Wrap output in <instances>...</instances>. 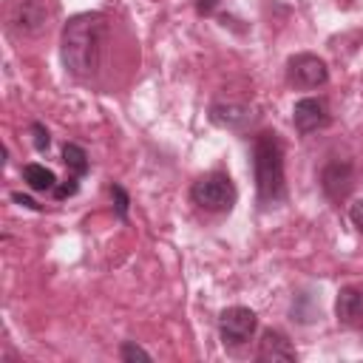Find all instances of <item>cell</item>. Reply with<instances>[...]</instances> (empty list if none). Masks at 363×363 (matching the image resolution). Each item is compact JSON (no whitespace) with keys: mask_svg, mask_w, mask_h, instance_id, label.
<instances>
[{"mask_svg":"<svg viewBox=\"0 0 363 363\" xmlns=\"http://www.w3.org/2000/svg\"><path fill=\"white\" fill-rule=\"evenodd\" d=\"M292 122H295V130L301 136L312 133V130H320L329 125V108L323 99H315V96H303L295 102L292 108Z\"/></svg>","mask_w":363,"mask_h":363,"instance_id":"cell-7","label":"cell"},{"mask_svg":"<svg viewBox=\"0 0 363 363\" xmlns=\"http://www.w3.org/2000/svg\"><path fill=\"white\" fill-rule=\"evenodd\" d=\"M213 122H218V125H227V128H235L238 122H247L250 119V113L244 111V108H235V105H213Z\"/></svg>","mask_w":363,"mask_h":363,"instance_id":"cell-13","label":"cell"},{"mask_svg":"<svg viewBox=\"0 0 363 363\" xmlns=\"http://www.w3.org/2000/svg\"><path fill=\"white\" fill-rule=\"evenodd\" d=\"M258 326V318L252 309L247 306H230L218 315V332H221V340L230 343V346H241L252 337Z\"/></svg>","mask_w":363,"mask_h":363,"instance_id":"cell-6","label":"cell"},{"mask_svg":"<svg viewBox=\"0 0 363 363\" xmlns=\"http://www.w3.org/2000/svg\"><path fill=\"white\" fill-rule=\"evenodd\" d=\"M286 79H289V85H295L301 91L320 88L329 79V68H326V62L320 57L303 51V54L289 57V62H286Z\"/></svg>","mask_w":363,"mask_h":363,"instance_id":"cell-5","label":"cell"},{"mask_svg":"<svg viewBox=\"0 0 363 363\" xmlns=\"http://www.w3.org/2000/svg\"><path fill=\"white\" fill-rule=\"evenodd\" d=\"M119 357H122V360H128V363H130V360H150V354H147L142 346H136L133 340H125V343H122Z\"/></svg>","mask_w":363,"mask_h":363,"instance_id":"cell-14","label":"cell"},{"mask_svg":"<svg viewBox=\"0 0 363 363\" xmlns=\"http://www.w3.org/2000/svg\"><path fill=\"white\" fill-rule=\"evenodd\" d=\"M216 6H218V0H196V11H199L201 17H204V14H213Z\"/></svg>","mask_w":363,"mask_h":363,"instance_id":"cell-19","label":"cell"},{"mask_svg":"<svg viewBox=\"0 0 363 363\" xmlns=\"http://www.w3.org/2000/svg\"><path fill=\"white\" fill-rule=\"evenodd\" d=\"M77 190H79V176H74V173H71L62 184H57V187H54V199H60V201H62V199L74 196Z\"/></svg>","mask_w":363,"mask_h":363,"instance_id":"cell-15","label":"cell"},{"mask_svg":"<svg viewBox=\"0 0 363 363\" xmlns=\"http://www.w3.org/2000/svg\"><path fill=\"white\" fill-rule=\"evenodd\" d=\"M190 199L201 210L224 213V210H230L235 204V184H233V179L227 173H207L199 182H193Z\"/></svg>","mask_w":363,"mask_h":363,"instance_id":"cell-4","label":"cell"},{"mask_svg":"<svg viewBox=\"0 0 363 363\" xmlns=\"http://www.w3.org/2000/svg\"><path fill=\"white\" fill-rule=\"evenodd\" d=\"M349 218H352V224L363 233V199H360V201H354V204L349 207Z\"/></svg>","mask_w":363,"mask_h":363,"instance_id":"cell-18","label":"cell"},{"mask_svg":"<svg viewBox=\"0 0 363 363\" xmlns=\"http://www.w3.org/2000/svg\"><path fill=\"white\" fill-rule=\"evenodd\" d=\"M354 184V173H352V164L349 162H329L320 173V187L323 193L332 199V201H340L349 196Z\"/></svg>","mask_w":363,"mask_h":363,"instance_id":"cell-8","label":"cell"},{"mask_svg":"<svg viewBox=\"0 0 363 363\" xmlns=\"http://www.w3.org/2000/svg\"><path fill=\"white\" fill-rule=\"evenodd\" d=\"M252 170L258 201L264 207L278 204L286 199V179H284V147L272 130H264L252 142Z\"/></svg>","mask_w":363,"mask_h":363,"instance_id":"cell-2","label":"cell"},{"mask_svg":"<svg viewBox=\"0 0 363 363\" xmlns=\"http://www.w3.org/2000/svg\"><path fill=\"white\" fill-rule=\"evenodd\" d=\"M335 315L346 326H363V289L360 286H343L335 301Z\"/></svg>","mask_w":363,"mask_h":363,"instance_id":"cell-10","label":"cell"},{"mask_svg":"<svg viewBox=\"0 0 363 363\" xmlns=\"http://www.w3.org/2000/svg\"><path fill=\"white\" fill-rule=\"evenodd\" d=\"M23 179L31 190H40V193H54V187H57V176L45 164H37V162L23 167Z\"/></svg>","mask_w":363,"mask_h":363,"instance_id":"cell-11","label":"cell"},{"mask_svg":"<svg viewBox=\"0 0 363 363\" xmlns=\"http://www.w3.org/2000/svg\"><path fill=\"white\" fill-rule=\"evenodd\" d=\"M31 133H34V147L43 153V150H48V145H51V136H48V130H45V125L43 122H34L31 125Z\"/></svg>","mask_w":363,"mask_h":363,"instance_id":"cell-16","label":"cell"},{"mask_svg":"<svg viewBox=\"0 0 363 363\" xmlns=\"http://www.w3.org/2000/svg\"><path fill=\"white\" fill-rule=\"evenodd\" d=\"M51 17V0H6V28L17 37H34L48 31Z\"/></svg>","mask_w":363,"mask_h":363,"instance_id":"cell-3","label":"cell"},{"mask_svg":"<svg viewBox=\"0 0 363 363\" xmlns=\"http://www.w3.org/2000/svg\"><path fill=\"white\" fill-rule=\"evenodd\" d=\"M108 40V20L99 11L74 14L62 26V62L77 79L96 74Z\"/></svg>","mask_w":363,"mask_h":363,"instance_id":"cell-1","label":"cell"},{"mask_svg":"<svg viewBox=\"0 0 363 363\" xmlns=\"http://www.w3.org/2000/svg\"><path fill=\"white\" fill-rule=\"evenodd\" d=\"M11 199H14L17 204H23V207H31V210H40V204H37L34 199H28V196H23V193H14Z\"/></svg>","mask_w":363,"mask_h":363,"instance_id":"cell-20","label":"cell"},{"mask_svg":"<svg viewBox=\"0 0 363 363\" xmlns=\"http://www.w3.org/2000/svg\"><path fill=\"white\" fill-rule=\"evenodd\" d=\"M298 354H295V346L292 340L278 332V329H267L258 340V360L264 363H292Z\"/></svg>","mask_w":363,"mask_h":363,"instance_id":"cell-9","label":"cell"},{"mask_svg":"<svg viewBox=\"0 0 363 363\" xmlns=\"http://www.w3.org/2000/svg\"><path fill=\"white\" fill-rule=\"evenodd\" d=\"M111 196L116 199V216L125 218V216H128V204H130V201H128V193H125L119 184H113V187H111Z\"/></svg>","mask_w":363,"mask_h":363,"instance_id":"cell-17","label":"cell"},{"mask_svg":"<svg viewBox=\"0 0 363 363\" xmlns=\"http://www.w3.org/2000/svg\"><path fill=\"white\" fill-rule=\"evenodd\" d=\"M62 162H65V167H68L74 176H85V173H88V153H85L79 145H74V142H68V145L62 147Z\"/></svg>","mask_w":363,"mask_h":363,"instance_id":"cell-12","label":"cell"}]
</instances>
